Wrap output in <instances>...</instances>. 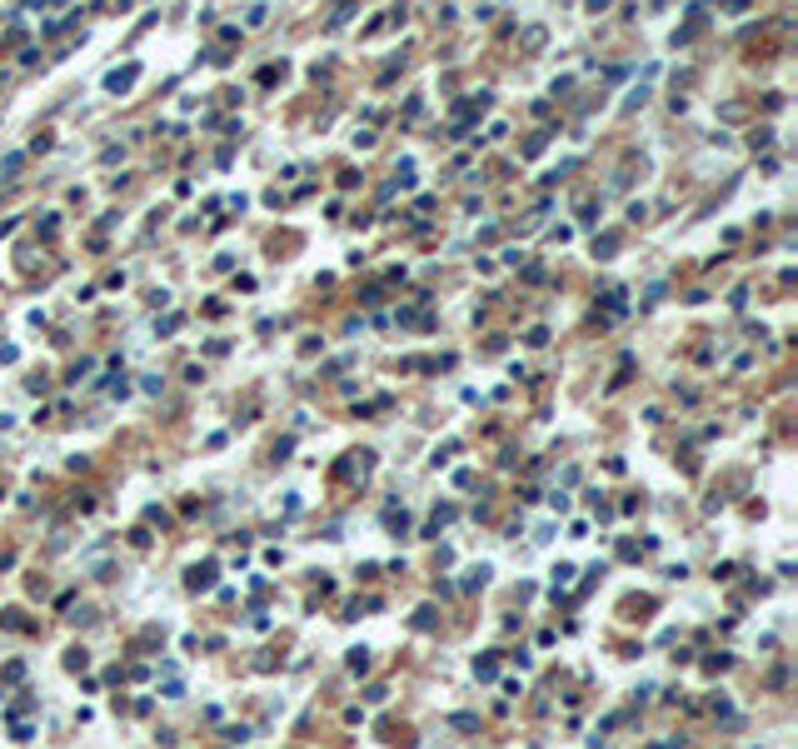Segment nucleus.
<instances>
[{
	"instance_id": "obj_1",
	"label": "nucleus",
	"mask_w": 798,
	"mask_h": 749,
	"mask_svg": "<svg viewBox=\"0 0 798 749\" xmlns=\"http://www.w3.org/2000/svg\"><path fill=\"white\" fill-rule=\"evenodd\" d=\"M130 80H135V70H115V75H110V90H125Z\"/></svg>"
}]
</instances>
